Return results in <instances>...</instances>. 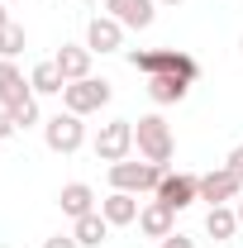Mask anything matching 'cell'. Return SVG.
<instances>
[{
	"label": "cell",
	"instance_id": "cell-4",
	"mask_svg": "<svg viewBox=\"0 0 243 248\" xmlns=\"http://www.w3.org/2000/svg\"><path fill=\"white\" fill-rule=\"evenodd\" d=\"M162 177H167V167H157V162H110V186L115 191H134V196H148V191H157L162 186Z\"/></svg>",
	"mask_w": 243,
	"mask_h": 248
},
{
	"label": "cell",
	"instance_id": "cell-28",
	"mask_svg": "<svg viewBox=\"0 0 243 248\" xmlns=\"http://www.w3.org/2000/svg\"><path fill=\"white\" fill-rule=\"evenodd\" d=\"M157 5H172V10H177V5H182V0H157Z\"/></svg>",
	"mask_w": 243,
	"mask_h": 248
},
{
	"label": "cell",
	"instance_id": "cell-23",
	"mask_svg": "<svg viewBox=\"0 0 243 248\" xmlns=\"http://www.w3.org/2000/svg\"><path fill=\"white\" fill-rule=\"evenodd\" d=\"M157 248H196V239H186V234H167Z\"/></svg>",
	"mask_w": 243,
	"mask_h": 248
},
{
	"label": "cell",
	"instance_id": "cell-5",
	"mask_svg": "<svg viewBox=\"0 0 243 248\" xmlns=\"http://www.w3.org/2000/svg\"><path fill=\"white\" fill-rule=\"evenodd\" d=\"M43 143L53 148V153H76L81 143H86V124H81V115H72V110H62V115H53V120H43Z\"/></svg>",
	"mask_w": 243,
	"mask_h": 248
},
{
	"label": "cell",
	"instance_id": "cell-8",
	"mask_svg": "<svg viewBox=\"0 0 243 248\" xmlns=\"http://www.w3.org/2000/svg\"><path fill=\"white\" fill-rule=\"evenodd\" d=\"M239 196H243V177H234L229 167H214L200 177V201H210V205H229Z\"/></svg>",
	"mask_w": 243,
	"mask_h": 248
},
{
	"label": "cell",
	"instance_id": "cell-30",
	"mask_svg": "<svg viewBox=\"0 0 243 248\" xmlns=\"http://www.w3.org/2000/svg\"><path fill=\"white\" fill-rule=\"evenodd\" d=\"M5 5H19V0H5Z\"/></svg>",
	"mask_w": 243,
	"mask_h": 248
},
{
	"label": "cell",
	"instance_id": "cell-7",
	"mask_svg": "<svg viewBox=\"0 0 243 248\" xmlns=\"http://www.w3.org/2000/svg\"><path fill=\"white\" fill-rule=\"evenodd\" d=\"M152 196H157L162 205H172V210H186V205L200 201V177H196V172H167Z\"/></svg>",
	"mask_w": 243,
	"mask_h": 248
},
{
	"label": "cell",
	"instance_id": "cell-25",
	"mask_svg": "<svg viewBox=\"0 0 243 248\" xmlns=\"http://www.w3.org/2000/svg\"><path fill=\"white\" fill-rule=\"evenodd\" d=\"M10 134H19V129H15V120H10V110H0V143H5Z\"/></svg>",
	"mask_w": 243,
	"mask_h": 248
},
{
	"label": "cell",
	"instance_id": "cell-27",
	"mask_svg": "<svg viewBox=\"0 0 243 248\" xmlns=\"http://www.w3.org/2000/svg\"><path fill=\"white\" fill-rule=\"evenodd\" d=\"M234 210H239V229H243V201H239V205H234Z\"/></svg>",
	"mask_w": 243,
	"mask_h": 248
},
{
	"label": "cell",
	"instance_id": "cell-31",
	"mask_svg": "<svg viewBox=\"0 0 243 248\" xmlns=\"http://www.w3.org/2000/svg\"><path fill=\"white\" fill-rule=\"evenodd\" d=\"M239 53H243V38H239Z\"/></svg>",
	"mask_w": 243,
	"mask_h": 248
},
{
	"label": "cell",
	"instance_id": "cell-9",
	"mask_svg": "<svg viewBox=\"0 0 243 248\" xmlns=\"http://www.w3.org/2000/svg\"><path fill=\"white\" fill-rule=\"evenodd\" d=\"M86 48L91 53H120L124 48V24L115 15H95L91 24H86Z\"/></svg>",
	"mask_w": 243,
	"mask_h": 248
},
{
	"label": "cell",
	"instance_id": "cell-20",
	"mask_svg": "<svg viewBox=\"0 0 243 248\" xmlns=\"http://www.w3.org/2000/svg\"><path fill=\"white\" fill-rule=\"evenodd\" d=\"M10 120H15V129H33V124H43V110H38V95L19 100V105H10Z\"/></svg>",
	"mask_w": 243,
	"mask_h": 248
},
{
	"label": "cell",
	"instance_id": "cell-14",
	"mask_svg": "<svg viewBox=\"0 0 243 248\" xmlns=\"http://www.w3.org/2000/svg\"><path fill=\"white\" fill-rule=\"evenodd\" d=\"M29 95H33V86L24 81V72L10 58H0V105L10 110V105H19V100H29Z\"/></svg>",
	"mask_w": 243,
	"mask_h": 248
},
{
	"label": "cell",
	"instance_id": "cell-29",
	"mask_svg": "<svg viewBox=\"0 0 243 248\" xmlns=\"http://www.w3.org/2000/svg\"><path fill=\"white\" fill-rule=\"evenodd\" d=\"M81 5H105V0H81Z\"/></svg>",
	"mask_w": 243,
	"mask_h": 248
},
{
	"label": "cell",
	"instance_id": "cell-18",
	"mask_svg": "<svg viewBox=\"0 0 243 248\" xmlns=\"http://www.w3.org/2000/svg\"><path fill=\"white\" fill-rule=\"evenodd\" d=\"M205 234H210L214 244L234 239V234H239V210H234V205H210V215H205Z\"/></svg>",
	"mask_w": 243,
	"mask_h": 248
},
{
	"label": "cell",
	"instance_id": "cell-3",
	"mask_svg": "<svg viewBox=\"0 0 243 248\" xmlns=\"http://www.w3.org/2000/svg\"><path fill=\"white\" fill-rule=\"evenodd\" d=\"M110 95L115 86L105 81V77H81V81H67V91H62V105L72 110V115H95V110H105L110 105Z\"/></svg>",
	"mask_w": 243,
	"mask_h": 248
},
{
	"label": "cell",
	"instance_id": "cell-12",
	"mask_svg": "<svg viewBox=\"0 0 243 248\" xmlns=\"http://www.w3.org/2000/svg\"><path fill=\"white\" fill-rule=\"evenodd\" d=\"M191 86H196V81H186L177 72H157V77H148V100L152 105H177V100L191 95Z\"/></svg>",
	"mask_w": 243,
	"mask_h": 248
},
{
	"label": "cell",
	"instance_id": "cell-26",
	"mask_svg": "<svg viewBox=\"0 0 243 248\" xmlns=\"http://www.w3.org/2000/svg\"><path fill=\"white\" fill-rule=\"evenodd\" d=\"M5 24H10V5L0 0V29H5Z\"/></svg>",
	"mask_w": 243,
	"mask_h": 248
},
{
	"label": "cell",
	"instance_id": "cell-13",
	"mask_svg": "<svg viewBox=\"0 0 243 248\" xmlns=\"http://www.w3.org/2000/svg\"><path fill=\"white\" fill-rule=\"evenodd\" d=\"M138 210H143V201H138L134 191H110V196L100 201V215L110 219L115 229H120V224H138Z\"/></svg>",
	"mask_w": 243,
	"mask_h": 248
},
{
	"label": "cell",
	"instance_id": "cell-15",
	"mask_svg": "<svg viewBox=\"0 0 243 248\" xmlns=\"http://www.w3.org/2000/svg\"><path fill=\"white\" fill-rule=\"evenodd\" d=\"M91 48H76V43H62L58 48V72H62V81H81V77H91Z\"/></svg>",
	"mask_w": 243,
	"mask_h": 248
},
{
	"label": "cell",
	"instance_id": "cell-6",
	"mask_svg": "<svg viewBox=\"0 0 243 248\" xmlns=\"http://www.w3.org/2000/svg\"><path fill=\"white\" fill-rule=\"evenodd\" d=\"M134 153V120H110L95 134V157L100 162H124Z\"/></svg>",
	"mask_w": 243,
	"mask_h": 248
},
{
	"label": "cell",
	"instance_id": "cell-1",
	"mask_svg": "<svg viewBox=\"0 0 243 248\" xmlns=\"http://www.w3.org/2000/svg\"><path fill=\"white\" fill-rule=\"evenodd\" d=\"M134 148H138V157L143 162H157V167H167L172 162V124L162 120V115H138V124H134Z\"/></svg>",
	"mask_w": 243,
	"mask_h": 248
},
{
	"label": "cell",
	"instance_id": "cell-19",
	"mask_svg": "<svg viewBox=\"0 0 243 248\" xmlns=\"http://www.w3.org/2000/svg\"><path fill=\"white\" fill-rule=\"evenodd\" d=\"M29 86H33V95H62V91H67V81H62V72H58L53 58L38 62V67L29 72Z\"/></svg>",
	"mask_w": 243,
	"mask_h": 248
},
{
	"label": "cell",
	"instance_id": "cell-2",
	"mask_svg": "<svg viewBox=\"0 0 243 248\" xmlns=\"http://www.w3.org/2000/svg\"><path fill=\"white\" fill-rule=\"evenodd\" d=\"M129 67L134 72H143V77H157V72H177V77H186V81H200V62L191 58V53H182V48H152V53H129Z\"/></svg>",
	"mask_w": 243,
	"mask_h": 248
},
{
	"label": "cell",
	"instance_id": "cell-11",
	"mask_svg": "<svg viewBox=\"0 0 243 248\" xmlns=\"http://www.w3.org/2000/svg\"><path fill=\"white\" fill-rule=\"evenodd\" d=\"M172 219H177V210L162 205V201L152 196V201H143V210H138V229H143V239H157V244H162L167 234H177Z\"/></svg>",
	"mask_w": 243,
	"mask_h": 248
},
{
	"label": "cell",
	"instance_id": "cell-16",
	"mask_svg": "<svg viewBox=\"0 0 243 248\" xmlns=\"http://www.w3.org/2000/svg\"><path fill=\"white\" fill-rule=\"evenodd\" d=\"M58 205H62V215H72V219H81V215H91L95 210V191L86 182H67L58 191Z\"/></svg>",
	"mask_w": 243,
	"mask_h": 248
},
{
	"label": "cell",
	"instance_id": "cell-21",
	"mask_svg": "<svg viewBox=\"0 0 243 248\" xmlns=\"http://www.w3.org/2000/svg\"><path fill=\"white\" fill-rule=\"evenodd\" d=\"M19 53H24V24H15V19H10V24L0 29V58L15 62Z\"/></svg>",
	"mask_w": 243,
	"mask_h": 248
},
{
	"label": "cell",
	"instance_id": "cell-22",
	"mask_svg": "<svg viewBox=\"0 0 243 248\" xmlns=\"http://www.w3.org/2000/svg\"><path fill=\"white\" fill-rule=\"evenodd\" d=\"M224 167H229L234 177H243V143H239V148H229V157H224Z\"/></svg>",
	"mask_w": 243,
	"mask_h": 248
},
{
	"label": "cell",
	"instance_id": "cell-10",
	"mask_svg": "<svg viewBox=\"0 0 243 248\" xmlns=\"http://www.w3.org/2000/svg\"><path fill=\"white\" fill-rule=\"evenodd\" d=\"M105 15H115L124 29H152L157 0H105Z\"/></svg>",
	"mask_w": 243,
	"mask_h": 248
},
{
	"label": "cell",
	"instance_id": "cell-24",
	"mask_svg": "<svg viewBox=\"0 0 243 248\" xmlns=\"http://www.w3.org/2000/svg\"><path fill=\"white\" fill-rule=\"evenodd\" d=\"M43 248H81V244H76V234H53Z\"/></svg>",
	"mask_w": 243,
	"mask_h": 248
},
{
	"label": "cell",
	"instance_id": "cell-17",
	"mask_svg": "<svg viewBox=\"0 0 243 248\" xmlns=\"http://www.w3.org/2000/svg\"><path fill=\"white\" fill-rule=\"evenodd\" d=\"M110 219L100 215V210H91V215H81V219H72V234H76V244L81 248H100L105 239H110Z\"/></svg>",
	"mask_w": 243,
	"mask_h": 248
}]
</instances>
